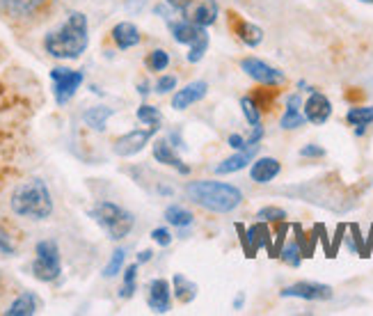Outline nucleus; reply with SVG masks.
Listing matches in <instances>:
<instances>
[{"label": "nucleus", "mask_w": 373, "mask_h": 316, "mask_svg": "<svg viewBox=\"0 0 373 316\" xmlns=\"http://www.w3.org/2000/svg\"><path fill=\"white\" fill-rule=\"evenodd\" d=\"M170 142H174V145H177L179 149H188V145H185V142H183V138H181V131H172V134H170Z\"/></svg>", "instance_id": "nucleus-43"}, {"label": "nucleus", "mask_w": 373, "mask_h": 316, "mask_svg": "<svg viewBox=\"0 0 373 316\" xmlns=\"http://www.w3.org/2000/svg\"><path fill=\"white\" fill-rule=\"evenodd\" d=\"M217 14H220V7H217L215 0H202V3L193 9V14L188 18L200 28H209L217 21Z\"/></svg>", "instance_id": "nucleus-20"}, {"label": "nucleus", "mask_w": 373, "mask_h": 316, "mask_svg": "<svg viewBox=\"0 0 373 316\" xmlns=\"http://www.w3.org/2000/svg\"><path fill=\"white\" fill-rule=\"evenodd\" d=\"M115 115V110L108 108V106H94V108H90L85 110V115H82V121L90 126V129H94V131H106V124H108V119Z\"/></svg>", "instance_id": "nucleus-23"}, {"label": "nucleus", "mask_w": 373, "mask_h": 316, "mask_svg": "<svg viewBox=\"0 0 373 316\" xmlns=\"http://www.w3.org/2000/svg\"><path fill=\"white\" fill-rule=\"evenodd\" d=\"M300 108H303V99H300V94H291L286 99V110L282 119H279V126H282L284 131H293V129H300L305 126V113H300Z\"/></svg>", "instance_id": "nucleus-18"}, {"label": "nucleus", "mask_w": 373, "mask_h": 316, "mask_svg": "<svg viewBox=\"0 0 373 316\" xmlns=\"http://www.w3.org/2000/svg\"><path fill=\"white\" fill-rule=\"evenodd\" d=\"M279 259H282L286 266H293V268H298L300 263H303V250H300V246H298V241H288V243H284L282 248H279V254H277Z\"/></svg>", "instance_id": "nucleus-28"}, {"label": "nucleus", "mask_w": 373, "mask_h": 316, "mask_svg": "<svg viewBox=\"0 0 373 316\" xmlns=\"http://www.w3.org/2000/svg\"><path fill=\"white\" fill-rule=\"evenodd\" d=\"M112 42H115V46L117 48H121V50H129V48H133V46H138L140 44V30L133 26L131 21H121V23H117L115 28H112Z\"/></svg>", "instance_id": "nucleus-19"}, {"label": "nucleus", "mask_w": 373, "mask_h": 316, "mask_svg": "<svg viewBox=\"0 0 373 316\" xmlns=\"http://www.w3.org/2000/svg\"><path fill=\"white\" fill-rule=\"evenodd\" d=\"M0 252L16 254V239L12 236V231H9L5 222H0Z\"/></svg>", "instance_id": "nucleus-35"}, {"label": "nucleus", "mask_w": 373, "mask_h": 316, "mask_svg": "<svg viewBox=\"0 0 373 316\" xmlns=\"http://www.w3.org/2000/svg\"><path fill=\"white\" fill-rule=\"evenodd\" d=\"M279 295H282V298H300V300L320 303V300L333 298V287L320 284V282H298V284H291V287H284L279 291Z\"/></svg>", "instance_id": "nucleus-9"}, {"label": "nucleus", "mask_w": 373, "mask_h": 316, "mask_svg": "<svg viewBox=\"0 0 373 316\" xmlns=\"http://www.w3.org/2000/svg\"><path fill=\"white\" fill-rule=\"evenodd\" d=\"M259 147H261V145H247L245 149L238 151V154L225 158L222 163H217L215 175H234V172H241L243 168L250 165L252 158L259 154Z\"/></svg>", "instance_id": "nucleus-13"}, {"label": "nucleus", "mask_w": 373, "mask_h": 316, "mask_svg": "<svg viewBox=\"0 0 373 316\" xmlns=\"http://www.w3.org/2000/svg\"><path fill=\"white\" fill-rule=\"evenodd\" d=\"M0 287H3V278H0Z\"/></svg>", "instance_id": "nucleus-49"}, {"label": "nucleus", "mask_w": 373, "mask_h": 316, "mask_svg": "<svg viewBox=\"0 0 373 316\" xmlns=\"http://www.w3.org/2000/svg\"><path fill=\"white\" fill-rule=\"evenodd\" d=\"M153 131L156 129H136V131H129L126 136H121L115 140L112 145V151L121 158H129V156H136L140 151L149 145V140L153 138Z\"/></svg>", "instance_id": "nucleus-8"}, {"label": "nucleus", "mask_w": 373, "mask_h": 316, "mask_svg": "<svg viewBox=\"0 0 373 316\" xmlns=\"http://www.w3.org/2000/svg\"><path fill=\"white\" fill-rule=\"evenodd\" d=\"M147 3H149V0H126V9H129V12H133V14H138V12H142Z\"/></svg>", "instance_id": "nucleus-42"}, {"label": "nucleus", "mask_w": 373, "mask_h": 316, "mask_svg": "<svg viewBox=\"0 0 373 316\" xmlns=\"http://www.w3.org/2000/svg\"><path fill=\"white\" fill-rule=\"evenodd\" d=\"M153 89H156L158 94H170V92L177 89V76H161Z\"/></svg>", "instance_id": "nucleus-36"}, {"label": "nucleus", "mask_w": 373, "mask_h": 316, "mask_svg": "<svg viewBox=\"0 0 373 316\" xmlns=\"http://www.w3.org/2000/svg\"><path fill=\"white\" fill-rule=\"evenodd\" d=\"M44 5L46 0H0V12L12 18H28L35 16Z\"/></svg>", "instance_id": "nucleus-14"}, {"label": "nucleus", "mask_w": 373, "mask_h": 316, "mask_svg": "<svg viewBox=\"0 0 373 316\" xmlns=\"http://www.w3.org/2000/svg\"><path fill=\"white\" fill-rule=\"evenodd\" d=\"M241 69H243L245 76H250L252 80H256V83L268 85V87H279V85L286 83L284 71H279L277 67L268 65L259 58H252V55L241 60Z\"/></svg>", "instance_id": "nucleus-7"}, {"label": "nucleus", "mask_w": 373, "mask_h": 316, "mask_svg": "<svg viewBox=\"0 0 373 316\" xmlns=\"http://www.w3.org/2000/svg\"><path fill=\"white\" fill-rule=\"evenodd\" d=\"M236 35L245 46H250V48H254V46H259L264 42V30L259 28L256 23H250V21H238L236 23Z\"/></svg>", "instance_id": "nucleus-24"}, {"label": "nucleus", "mask_w": 373, "mask_h": 316, "mask_svg": "<svg viewBox=\"0 0 373 316\" xmlns=\"http://www.w3.org/2000/svg\"><path fill=\"white\" fill-rule=\"evenodd\" d=\"M209 42H211V39H209V33H206V30H204V33L200 35V37H197L195 39V42L190 44V50H188V62H200V60L204 58V53H206V50H209Z\"/></svg>", "instance_id": "nucleus-32"}, {"label": "nucleus", "mask_w": 373, "mask_h": 316, "mask_svg": "<svg viewBox=\"0 0 373 316\" xmlns=\"http://www.w3.org/2000/svg\"><path fill=\"white\" fill-rule=\"evenodd\" d=\"M165 5H168L170 9H174V12L185 14L193 7V0H165Z\"/></svg>", "instance_id": "nucleus-39"}, {"label": "nucleus", "mask_w": 373, "mask_h": 316, "mask_svg": "<svg viewBox=\"0 0 373 316\" xmlns=\"http://www.w3.org/2000/svg\"><path fill=\"white\" fill-rule=\"evenodd\" d=\"M346 121L350 126H371L373 124V106H357L346 113Z\"/></svg>", "instance_id": "nucleus-27"}, {"label": "nucleus", "mask_w": 373, "mask_h": 316, "mask_svg": "<svg viewBox=\"0 0 373 316\" xmlns=\"http://www.w3.org/2000/svg\"><path fill=\"white\" fill-rule=\"evenodd\" d=\"M172 293H174V298H177L179 303H193L195 298H197V284L195 282H190L185 275H181V273H177L172 278Z\"/></svg>", "instance_id": "nucleus-22"}, {"label": "nucleus", "mask_w": 373, "mask_h": 316, "mask_svg": "<svg viewBox=\"0 0 373 316\" xmlns=\"http://www.w3.org/2000/svg\"><path fill=\"white\" fill-rule=\"evenodd\" d=\"M50 78H53V94L58 106H67L71 99H74L76 89L82 85L85 74L76 69H67V67H55L50 71Z\"/></svg>", "instance_id": "nucleus-6"}, {"label": "nucleus", "mask_w": 373, "mask_h": 316, "mask_svg": "<svg viewBox=\"0 0 373 316\" xmlns=\"http://www.w3.org/2000/svg\"><path fill=\"white\" fill-rule=\"evenodd\" d=\"M138 92H140L142 97H147V94H149L151 89H149V83H147V80H142V83H138Z\"/></svg>", "instance_id": "nucleus-46"}, {"label": "nucleus", "mask_w": 373, "mask_h": 316, "mask_svg": "<svg viewBox=\"0 0 373 316\" xmlns=\"http://www.w3.org/2000/svg\"><path fill=\"white\" fill-rule=\"evenodd\" d=\"M138 268L140 263H131V266L124 268V280H121V289H119V298H131L138 289Z\"/></svg>", "instance_id": "nucleus-26"}, {"label": "nucleus", "mask_w": 373, "mask_h": 316, "mask_svg": "<svg viewBox=\"0 0 373 316\" xmlns=\"http://www.w3.org/2000/svg\"><path fill=\"white\" fill-rule=\"evenodd\" d=\"M256 220L259 222H284L286 220V211L279 207H264L256 211Z\"/></svg>", "instance_id": "nucleus-34"}, {"label": "nucleus", "mask_w": 373, "mask_h": 316, "mask_svg": "<svg viewBox=\"0 0 373 316\" xmlns=\"http://www.w3.org/2000/svg\"><path fill=\"white\" fill-rule=\"evenodd\" d=\"M165 220H168L170 225L177 227V229H188L195 222V216L188 209L179 207V204H170V207L165 209Z\"/></svg>", "instance_id": "nucleus-25"}, {"label": "nucleus", "mask_w": 373, "mask_h": 316, "mask_svg": "<svg viewBox=\"0 0 373 316\" xmlns=\"http://www.w3.org/2000/svg\"><path fill=\"white\" fill-rule=\"evenodd\" d=\"M124 261H126V250L117 248L115 252H112L108 266L103 268V278H108V280H110V278H117V275L121 273V268H124Z\"/></svg>", "instance_id": "nucleus-31"}, {"label": "nucleus", "mask_w": 373, "mask_h": 316, "mask_svg": "<svg viewBox=\"0 0 373 316\" xmlns=\"http://www.w3.org/2000/svg\"><path fill=\"white\" fill-rule=\"evenodd\" d=\"M360 3H373V0H360Z\"/></svg>", "instance_id": "nucleus-48"}, {"label": "nucleus", "mask_w": 373, "mask_h": 316, "mask_svg": "<svg viewBox=\"0 0 373 316\" xmlns=\"http://www.w3.org/2000/svg\"><path fill=\"white\" fill-rule=\"evenodd\" d=\"M33 275L39 282H55L62 275V259H60V248L55 241L44 239L37 243Z\"/></svg>", "instance_id": "nucleus-5"}, {"label": "nucleus", "mask_w": 373, "mask_h": 316, "mask_svg": "<svg viewBox=\"0 0 373 316\" xmlns=\"http://www.w3.org/2000/svg\"><path fill=\"white\" fill-rule=\"evenodd\" d=\"M153 158H156L161 165L179 170L181 175H190V165H185V163L177 156V151L172 149L170 140H156L153 142Z\"/></svg>", "instance_id": "nucleus-16"}, {"label": "nucleus", "mask_w": 373, "mask_h": 316, "mask_svg": "<svg viewBox=\"0 0 373 316\" xmlns=\"http://www.w3.org/2000/svg\"><path fill=\"white\" fill-rule=\"evenodd\" d=\"M90 46V23L82 12H71L44 37V48L55 60H78Z\"/></svg>", "instance_id": "nucleus-1"}, {"label": "nucleus", "mask_w": 373, "mask_h": 316, "mask_svg": "<svg viewBox=\"0 0 373 316\" xmlns=\"http://www.w3.org/2000/svg\"><path fill=\"white\" fill-rule=\"evenodd\" d=\"M168 28H170L174 42H177V44H185V46H190L195 39L206 30V28H200L197 23H193L190 18H179V21H170Z\"/></svg>", "instance_id": "nucleus-17"}, {"label": "nucleus", "mask_w": 373, "mask_h": 316, "mask_svg": "<svg viewBox=\"0 0 373 316\" xmlns=\"http://www.w3.org/2000/svg\"><path fill=\"white\" fill-rule=\"evenodd\" d=\"M303 108H305L307 121L314 126H323L330 119V115H333V104H330V99L323 94V92H316V89L309 92V99L305 101Z\"/></svg>", "instance_id": "nucleus-10"}, {"label": "nucleus", "mask_w": 373, "mask_h": 316, "mask_svg": "<svg viewBox=\"0 0 373 316\" xmlns=\"http://www.w3.org/2000/svg\"><path fill=\"white\" fill-rule=\"evenodd\" d=\"M90 218L94 220L101 229H106L108 239H112V241L126 239L133 229V225H136V216H133L131 211H126L124 207H119V204L108 202V200L97 202L90 211Z\"/></svg>", "instance_id": "nucleus-4"}, {"label": "nucleus", "mask_w": 373, "mask_h": 316, "mask_svg": "<svg viewBox=\"0 0 373 316\" xmlns=\"http://www.w3.org/2000/svg\"><path fill=\"white\" fill-rule=\"evenodd\" d=\"M206 92H209V83H206V80H193V83L174 92L172 108L174 110H188L190 106L200 104V101L206 97Z\"/></svg>", "instance_id": "nucleus-12"}, {"label": "nucleus", "mask_w": 373, "mask_h": 316, "mask_svg": "<svg viewBox=\"0 0 373 316\" xmlns=\"http://www.w3.org/2000/svg\"><path fill=\"white\" fill-rule=\"evenodd\" d=\"M39 310V300L35 293H21L16 300H12V305H9V310H5L7 316H33L37 314Z\"/></svg>", "instance_id": "nucleus-21"}, {"label": "nucleus", "mask_w": 373, "mask_h": 316, "mask_svg": "<svg viewBox=\"0 0 373 316\" xmlns=\"http://www.w3.org/2000/svg\"><path fill=\"white\" fill-rule=\"evenodd\" d=\"M241 110H243V117L247 119V124H250V126L261 124V108H259L256 99L243 97L241 99Z\"/></svg>", "instance_id": "nucleus-30"}, {"label": "nucleus", "mask_w": 373, "mask_h": 316, "mask_svg": "<svg viewBox=\"0 0 373 316\" xmlns=\"http://www.w3.org/2000/svg\"><path fill=\"white\" fill-rule=\"evenodd\" d=\"M151 257H153L151 250H142V252L138 254V263H147V261H151Z\"/></svg>", "instance_id": "nucleus-44"}, {"label": "nucleus", "mask_w": 373, "mask_h": 316, "mask_svg": "<svg viewBox=\"0 0 373 316\" xmlns=\"http://www.w3.org/2000/svg\"><path fill=\"white\" fill-rule=\"evenodd\" d=\"M172 287H170V282L165 280V278H156V280H151L149 282V287H147V305H149V310L151 312H156V314H168L170 307H172Z\"/></svg>", "instance_id": "nucleus-11"}, {"label": "nucleus", "mask_w": 373, "mask_h": 316, "mask_svg": "<svg viewBox=\"0 0 373 316\" xmlns=\"http://www.w3.org/2000/svg\"><path fill=\"white\" fill-rule=\"evenodd\" d=\"M300 156H303V158H323L325 149L320 145H305L303 149H300Z\"/></svg>", "instance_id": "nucleus-38"}, {"label": "nucleus", "mask_w": 373, "mask_h": 316, "mask_svg": "<svg viewBox=\"0 0 373 316\" xmlns=\"http://www.w3.org/2000/svg\"><path fill=\"white\" fill-rule=\"evenodd\" d=\"M227 142H229V147H232V149H236V151H241V149H245V147H247V140H245L241 134H232V136H229V140H227Z\"/></svg>", "instance_id": "nucleus-41"}, {"label": "nucleus", "mask_w": 373, "mask_h": 316, "mask_svg": "<svg viewBox=\"0 0 373 316\" xmlns=\"http://www.w3.org/2000/svg\"><path fill=\"white\" fill-rule=\"evenodd\" d=\"M264 136H266V129H264L261 124L252 126V131H250V138H247V145H261Z\"/></svg>", "instance_id": "nucleus-40"}, {"label": "nucleus", "mask_w": 373, "mask_h": 316, "mask_svg": "<svg viewBox=\"0 0 373 316\" xmlns=\"http://www.w3.org/2000/svg\"><path fill=\"white\" fill-rule=\"evenodd\" d=\"M282 172V165L279 160L273 156H264V158H256L252 160V168H250V179L254 183H271L273 179H277V175Z\"/></svg>", "instance_id": "nucleus-15"}, {"label": "nucleus", "mask_w": 373, "mask_h": 316, "mask_svg": "<svg viewBox=\"0 0 373 316\" xmlns=\"http://www.w3.org/2000/svg\"><path fill=\"white\" fill-rule=\"evenodd\" d=\"M9 209L16 216L30 218V220H46L53 213V195L46 186L44 179H28L23 183H18L9 200Z\"/></svg>", "instance_id": "nucleus-3"}, {"label": "nucleus", "mask_w": 373, "mask_h": 316, "mask_svg": "<svg viewBox=\"0 0 373 316\" xmlns=\"http://www.w3.org/2000/svg\"><path fill=\"white\" fill-rule=\"evenodd\" d=\"M136 117L142 121V124H147V126H151V129H158L161 121H163L161 110H158L156 106H149V104H142V106L136 110Z\"/></svg>", "instance_id": "nucleus-29"}, {"label": "nucleus", "mask_w": 373, "mask_h": 316, "mask_svg": "<svg viewBox=\"0 0 373 316\" xmlns=\"http://www.w3.org/2000/svg\"><path fill=\"white\" fill-rule=\"evenodd\" d=\"M151 241L158 243L161 248H168L172 243V234H170V229H165V227H156V229H151Z\"/></svg>", "instance_id": "nucleus-37"}, {"label": "nucleus", "mask_w": 373, "mask_h": 316, "mask_svg": "<svg viewBox=\"0 0 373 316\" xmlns=\"http://www.w3.org/2000/svg\"><path fill=\"white\" fill-rule=\"evenodd\" d=\"M170 67V53L165 48H156L147 55V69L149 71H165Z\"/></svg>", "instance_id": "nucleus-33"}, {"label": "nucleus", "mask_w": 373, "mask_h": 316, "mask_svg": "<svg viewBox=\"0 0 373 316\" xmlns=\"http://www.w3.org/2000/svg\"><path fill=\"white\" fill-rule=\"evenodd\" d=\"M158 192H161V195H172V190H170L168 186H161V188H158Z\"/></svg>", "instance_id": "nucleus-47"}, {"label": "nucleus", "mask_w": 373, "mask_h": 316, "mask_svg": "<svg viewBox=\"0 0 373 316\" xmlns=\"http://www.w3.org/2000/svg\"><path fill=\"white\" fill-rule=\"evenodd\" d=\"M185 197L211 213H232L241 207L243 192L238 186H232V183L225 181L197 179L185 183Z\"/></svg>", "instance_id": "nucleus-2"}, {"label": "nucleus", "mask_w": 373, "mask_h": 316, "mask_svg": "<svg viewBox=\"0 0 373 316\" xmlns=\"http://www.w3.org/2000/svg\"><path fill=\"white\" fill-rule=\"evenodd\" d=\"M243 305H245V293H238L234 300V310H243Z\"/></svg>", "instance_id": "nucleus-45"}]
</instances>
